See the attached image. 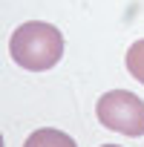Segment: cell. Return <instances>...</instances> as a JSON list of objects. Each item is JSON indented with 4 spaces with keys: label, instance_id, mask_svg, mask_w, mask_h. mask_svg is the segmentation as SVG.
<instances>
[{
    "label": "cell",
    "instance_id": "cell-1",
    "mask_svg": "<svg viewBox=\"0 0 144 147\" xmlns=\"http://www.w3.org/2000/svg\"><path fill=\"white\" fill-rule=\"evenodd\" d=\"M9 55L17 66L29 72H46L63 58V35L52 23L29 20L12 32Z\"/></svg>",
    "mask_w": 144,
    "mask_h": 147
},
{
    "label": "cell",
    "instance_id": "cell-2",
    "mask_svg": "<svg viewBox=\"0 0 144 147\" xmlns=\"http://www.w3.org/2000/svg\"><path fill=\"white\" fill-rule=\"evenodd\" d=\"M95 115L112 133L133 136V138L144 136V101L135 92H127V90L104 92L95 104Z\"/></svg>",
    "mask_w": 144,
    "mask_h": 147
},
{
    "label": "cell",
    "instance_id": "cell-3",
    "mask_svg": "<svg viewBox=\"0 0 144 147\" xmlns=\"http://www.w3.org/2000/svg\"><path fill=\"white\" fill-rule=\"evenodd\" d=\"M23 147H78V144H75V138H69L63 130L40 127V130H35V133L23 141Z\"/></svg>",
    "mask_w": 144,
    "mask_h": 147
},
{
    "label": "cell",
    "instance_id": "cell-4",
    "mask_svg": "<svg viewBox=\"0 0 144 147\" xmlns=\"http://www.w3.org/2000/svg\"><path fill=\"white\" fill-rule=\"evenodd\" d=\"M127 69H130V75L144 87V38L135 40V43L127 49Z\"/></svg>",
    "mask_w": 144,
    "mask_h": 147
},
{
    "label": "cell",
    "instance_id": "cell-5",
    "mask_svg": "<svg viewBox=\"0 0 144 147\" xmlns=\"http://www.w3.org/2000/svg\"><path fill=\"white\" fill-rule=\"evenodd\" d=\"M104 147H118V144H104Z\"/></svg>",
    "mask_w": 144,
    "mask_h": 147
}]
</instances>
